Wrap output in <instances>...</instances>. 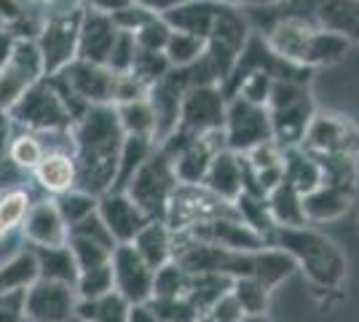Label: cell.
I'll return each instance as SVG.
<instances>
[{
  "instance_id": "cell-1",
  "label": "cell",
  "mask_w": 359,
  "mask_h": 322,
  "mask_svg": "<svg viewBox=\"0 0 359 322\" xmlns=\"http://www.w3.org/2000/svg\"><path fill=\"white\" fill-rule=\"evenodd\" d=\"M73 137V159L78 169V191L91 196H102L116 183L118 156L123 148V129L113 105L89 107L70 129Z\"/></svg>"
},
{
  "instance_id": "cell-2",
  "label": "cell",
  "mask_w": 359,
  "mask_h": 322,
  "mask_svg": "<svg viewBox=\"0 0 359 322\" xmlns=\"http://www.w3.org/2000/svg\"><path fill=\"white\" fill-rule=\"evenodd\" d=\"M269 48L287 65H295L300 70L327 67L346 57L348 43L338 35L322 30L314 19L290 14L271 25V30L263 35Z\"/></svg>"
},
{
  "instance_id": "cell-3",
  "label": "cell",
  "mask_w": 359,
  "mask_h": 322,
  "mask_svg": "<svg viewBox=\"0 0 359 322\" xmlns=\"http://www.w3.org/2000/svg\"><path fill=\"white\" fill-rule=\"evenodd\" d=\"M269 245L287 253L295 261V269L316 290H338L346 282L348 261H346L344 250L322 231L311 229V226L276 229L271 234Z\"/></svg>"
},
{
  "instance_id": "cell-4",
  "label": "cell",
  "mask_w": 359,
  "mask_h": 322,
  "mask_svg": "<svg viewBox=\"0 0 359 322\" xmlns=\"http://www.w3.org/2000/svg\"><path fill=\"white\" fill-rule=\"evenodd\" d=\"M266 110L271 121V140L282 151L298 148L316 116L311 81H273Z\"/></svg>"
},
{
  "instance_id": "cell-5",
  "label": "cell",
  "mask_w": 359,
  "mask_h": 322,
  "mask_svg": "<svg viewBox=\"0 0 359 322\" xmlns=\"http://www.w3.org/2000/svg\"><path fill=\"white\" fill-rule=\"evenodd\" d=\"M8 123L35 135H67L75 123V113L60 89L48 78H41L8 110Z\"/></svg>"
},
{
  "instance_id": "cell-6",
  "label": "cell",
  "mask_w": 359,
  "mask_h": 322,
  "mask_svg": "<svg viewBox=\"0 0 359 322\" xmlns=\"http://www.w3.org/2000/svg\"><path fill=\"white\" fill-rule=\"evenodd\" d=\"M48 81L60 89L65 102L73 107L75 121L89 107L113 105L116 102V81H118V76L113 70H107L105 65H91V62L75 60L62 73H57Z\"/></svg>"
},
{
  "instance_id": "cell-7",
  "label": "cell",
  "mask_w": 359,
  "mask_h": 322,
  "mask_svg": "<svg viewBox=\"0 0 359 322\" xmlns=\"http://www.w3.org/2000/svg\"><path fill=\"white\" fill-rule=\"evenodd\" d=\"M177 188L180 183L172 159L156 145L153 154L145 159V164L137 169L135 177L126 183L123 194L145 213L148 220H166L169 204H172V196Z\"/></svg>"
},
{
  "instance_id": "cell-8",
  "label": "cell",
  "mask_w": 359,
  "mask_h": 322,
  "mask_svg": "<svg viewBox=\"0 0 359 322\" xmlns=\"http://www.w3.org/2000/svg\"><path fill=\"white\" fill-rule=\"evenodd\" d=\"M83 6L75 3L60 11L41 16V27L35 32V46L43 62V78H54L70 62L78 60V30H81Z\"/></svg>"
},
{
  "instance_id": "cell-9",
  "label": "cell",
  "mask_w": 359,
  "mask_h": 322,
  "mask_svg": "<svg viewBox=\"0 0 359 322\" xmlns=\"http://www.w3.org/2000/svg\"><path fill=\"white\" fill-rule=\"evenodd\" d=\"M250 35H252V30H250L247 16L241 14L239 8L223 6L217 19H215V25H212L210 35H207V51H204L212 70L220 78V86L225 83V78L231 76L233 65L239 62Z\"/></svg>"
},
{
  "instance_id": "cell-10",
  "label": "cell",
  "mask_w": 359,
  "mask_h": 322,
  "mask_svg": "<svg viewBox=\"0 0 359 322\" xmlns=\"http://www.w3.org/2000/svg\"><path fill=\"white\" fill-rule=\"evenodd\" d=\"M225 148L233 154H250L252 148L271 140V121L266 105H255L241 97H231L223 121Z\"/></svg>"
},
{
  "instance_id": "cell-11",
  "label": "cell",
  "mask_w": 359,
  "mask_h": 322,
  "mask_svg": "<svg viewBox=\"0 0 359 322\" xmlns=\"http://www.w3.org/2000/svg\"><path fill=\"white\" fill-rule=\"evenodd\" d=\"M43 78V62L35 46V38H19L14 54L0 67V113L8 110L22 100V94L32 89Z\"/></svg>"
},
{
  "instance_id": "cell-12",
  "label": "cell",
  "mask_w": 359,
  "mask_h": 322,
  "mask_svg": "<svg viewBox=\"0 0 359 322\" xmlns=\"http://www.w3.org/2000/svg\"><path fill=\"white\" fill-rule=\"evenodd\" d=\"M225 107H228V97L220 86H194L182 97L180 123L175 132L191 140L217 132V129H223Z\"/></svg>"
},
{
  "instance_id": "cell-13",
  "label": "cell",
  "mask_w": 359,
  "mask_h": 322,
  "mask_svg": "<svg viewBox=\"0 0 359 322\" xmlns=\"http://www.w3.org/2000/svg\"><path fill=\"white\" fill-rule=\"evenodd\" d=\"M300 148L311 156H357L359 159V129L335 113H316L309 123Z\"/></svg>"
},
{
  "instance_id": "cell-14",
  "label": "cell",
  "mask_w": 359,
  "mask_h": 322,
  "mask_svg": "<svg viewBox=\"0 0 359 322\" xmlns=\"http://www.w3.org/2000/svg\"><path fill=\"white\" fill-rule=\"evenodd\" d=\"M113 269V293L121 295L129 307L145 304L153 298V276L156 271L135 253L132 245H118L110 255Z\"/></svg>"
},
{
  "instance_id": "cell-15",
  "label": "cell",
  "mask_w": 359,
  "mask_h": 322,
  "mask_svg": "<svg viewBox=\"0 0 359 322\" xmlns=\"http://www.w3.org/2000/svg\"><path fill=\"white\" fill-rule=\"evenodd\" d=\"M75 295L73 285L38 279L25 293V320L32 322H70L75 320Z\"/></svg>"
},
{
  "instance_id": "cell-16",
  "label": "cell",
  "mask_w": 359,
  "mask_h": 322,
  "mask_svg": "<svg viewBox=\"0 0 359 322\" xmlns=\"http://www.w3.org/2000/svg\"><path fill=\"white\" fill-rule=\"evenodd\" d=\"M188 236L201 239L207 245L223 247V250H233V253H257V250L269 247V242L260 234H255L247 223H241L236 210L231 215H220V217L198 223L188 231Z\"/></svg>"
},
{
  "instance_id": "cell-17",
  "label": "cell",
  "mask_w": 359,
  "mask_h": 322,
  "mask_svg": "<svg viewBox=\"0 0 359 322\" xmlns=\"http://www.w3.org/2000/svg\"><path fill=\"white\" fill-rule=\"evenodd\" d=\"M97 215L110 231V236L116 239V245H132L142 226L148 223L145 213L129 199L123 191H107L97 201Z\"/></svg>"
},
{
  "instance_id": "cell-18",
  "label": "cell",
  "mask_w": 359,
  "mask_h": 322,
  "mask_svg": "<svg viewBox=\"0 0 359 322\" xmlns=\"http://www.w3.org/2000/svg\"><path fill=\"white\" fill-rule=\"evenodd\" d=\"M188 92V83L180 70H169L161 81H156L148 89V102L156 116V145L166 140L180 123V105Z\"/></svg>"
},
{
  "instance_id": "cell-19",
  "label": "cell",
  "mask_w": 359,
  "mask_h": 322,
  "mask_svg": "<svg viewBox=\"0 0 359 322\" xmlns=\"http://www.w3.org/2000/svg\"><path fill=\"white\" fill-rule=\"evenodd\" d=\"M225 151V135L223 129L210 132L204 137L188 140L177 154L172 156V164H175V175H177L180 185H201L207 169H210L212 159Z\"/></svg>"
},
{
  "instance_id": "cell-20",
  "label": "cell",
  "mask_w": 359,
  "mask_h": 322,
  "mask_svg": "<svg viewBox=\"0 0 359 322\" xmlns=\"http://www.w3.org/2000/svg\"><path fill=\"white\" fill-rule=\"evenodd\" d=\"M118 38V27L107 14L91 11L83 6L81 11V30H78V60L91 65H107L110 48Z\"/></svg>"
},
{
  "instance_id": "cell-21",
  "label": "cell",
  "mask_w": 359,
  "mask_h": 322,
  "mask_svg": "<svg viewBox=\"0 0 359 322\" xmlns=\"http://www.w3.org/2000/svg\"><path fill=\"white\" fill-rule=\"evenodd\" d=\"M22 239L30 247H62L67 245V226L62 220L54 199L41 196L32 201L30 213L22 226Z\"/></svg>"
},
{
  "instance_id": "cell-22",
  "label": "cell",
  "mask_w": 359,
  "mask_h": 322,
  "mask_svg": "<svg viewBox=\"0 0 359 322\" xmlns=\"http://www.w3.org/2000/svg\"><path fill=\"white\" fill-rule=\"evenodd\" d=\"M201 185L210 191L212 196H217L225 204H233L244 191V159H241V154H233L228 148L220 151L212 159Z\"/></svg>"
},
{
  "instance_id": "cell-23",
  "label": "cell",
  "mask_w": 359,
  "mask_h": 322,
  "mask_svg": "<svg viewBox=\"0 0 359 322\" xmlns=\"http://www.w3.org/2000/svg\"><path fill=\"white\" fill-rule=\"evenodd\" d=\"M32 177H35L38 188L43 194H48L51 199L73 191L75 183H78V169H75L73 151H65V148L46 151L41 164L32 169Z\"/></svg>"
},
{
  "instance_id": "cell-24",
  "label": "cell",
  "mask_w": 359,
  "mask_h": 322,
  "mask_svg": "<svg viewBox=\"0 0 359 322\" xmlns=\"http://www.w3.org/2000/svg\"><path fill=\"white\" fill-rule=\"evenodd\" d=\"M314 22L348 46H359V0H319Z\"/></svg>"
},
{
  "instance_id": "cell-25",
  "label": "cell",
  "mask_w": 359,
  "mask_h": 322,
  "mask_svg": "<svg viewBox=\"0 0 359 322\" xmlns=\"http://www.w3.org/2000/svg\"><path fill=\"white\" fill-rule=\"evenodd\" d=\"M220 8H223V3H217V0H188V3L177 6L175 11H169L164 22L175 32H188V35L207 41Z\"/></svg>"
},
{
  "instance_id": "cell-26",
  "label": "cell",
  "mask_w": 359,
  "mask_h": 322,
  "mask_svg": "<svg viewBox=\"0 0 359 322\" xmlns=\"http://www.w3.org/2000/svg\"><path fill=\"white\" fill-rule=\"evenodd\" d=\"M135 253L148 263L150 269H161L172 261L175 255V231L166 226L164 220H148L142 231L132 239Z\"/></svg>"
},
{
  "instance_id": "cell-27",
  "label": "cell",
  "mask_w": 359,
  "mask_h": 322,
  "mask_svg": "<svg viewBox=\"0 0 359 322\" xmlns=\"http://www.w3.org/2000/svg\"><path fill=\"white\" fill-rule=\"evenodd\" d=\"M354 194L344 191L338 185L322 183L314 188L311 194L303 196V213H306V223H327V220H338L346 210L351 207Z\"/></svg>"
},
{
  "instance_id": "cell-28",
  "label": "cell",
  "mask_w": 359,
  "mask_h": 322,
  "mask_svg": "<svg viewBox=\"0 0 359 322\" xmlns=\"http://www.w3.org/2000/svg\"><path fill=\"white\" fill-rule=\"evenodd\" d=\"M38 279V261L27 245L0 263V295L27 293Z\"/></svg>"
},
{
  "instance_id": "cell-29",
  "label": "cell",
  "mask_w": 359,
  "mask_h": 322,
  "mask_svg": "<svg viewBox=\"0 0 359 322\" xmlns=\"http://www.w3.org/2000/svg\"><path fill=\"white\" fill-rule=\"evenodd\" d=\"M271 217L276 229H298L306 226V213H303V194H298L292 185L282 180L276 188H271L266 194Z\"/></svg>"
},
{
  "instance_id": "cell-30",
  "label": "cell",
  "mask_w": 359,
  "mask_h": 322,
  "mask_svg": "<svg viewBox=\"0 0 359 322\" xmlns=\"http://www.w3.org/2000/svg\"><path fill=\"white\" fill-rule=\"evenodd\" d=\"M30 247V245H27ZM35 261H38V276L41 279H51V282H65V285H73L78 279V266L70 253V247H30Z\"/></svg>"
},
{
  "instance_id": "cell-31",
  "label": "cell",
  "mask_w": 359,
  "mask_h": 322,
  "mask_svg": "<svg viewBox=\"0 0 359 322\" xmlns=\"http://www.w3.org/2000/svg\"><path fill=\"white\" fill-rule=\"evenodd\" d=\"M295 261L282 253L279 247H263L255 253V269H252V279H257L263 288H269L271 293L276 290L285 279L295 274Z\"/></svg>"
},
{
  "instance_id": "cell-32",
  "label": "cell",
  "mask_w": 359,
  "mask_h": 322,
  "mask_svg": "<svg viewBox=\"0 0 359 322\" xmlns=\"http://www.w3.org/2000/svg\"><path fill=\"white\" fill-rule=\"evenodd\" d=\"M32 201H35V194L27 185L0 194V239L22 236V226H25Z\"/></svg>"
},
{
  "instance_id": "cell-33",
  "label": "cell",
  "mask_w": 359,
  "mask_h": 322,
  "mask_svg": "<svg viewBox=\"0 0 359 322\" xmlns=\"http://www.w3.org/2000/svg\"><path fill=\"white\" fill-rule=\"evenodd\" d=\"M285 180L298 194H311L314 188L322 185V167L311 154H306L303 148H287L285 151Z\"/></svg>"
},
{
  "instance_id": "cell-34",
  "label": "cell",
  "mask_w": 359,
  "mask_h": 322,
  "mask_svg": "<svg viewBox=\"0 0 359 322\" xmlns=\"http://www.w3.org/2000/svg\"><path fill=\"white\" fill-rule=\"evenodd\" d=\"M113 107H116V116H118V123L126 137H142L156 142V116H153L148 97L132 100V102H118Z\"/></svg>"
},
{
  "instance_id": "cell-35",
  "label": "cell",
  "mask_w": 359,
  "mask_h": 322,
  "mask_svg": "<svg viewBox=\"0 0 359 322\" xmlns=\"http://www.w3.org/2000/svg\"><path fill=\"white\" fill-rule=\"evenodd\" d=\"M233 279L223 274H196L191 276V288H188V301L194 304V309L198 311V317H204L223 295L231 293Z\"/></svg>"
},
{
  "instance_id": "cell-36",
  "label": "cell",
  "mask_w": 359,
  "mask_h": 322,
  "mask_svg": "<svg viewBox=\"0 0 359 322\" xmlns=\"http://www.w3.org/2000/svg\"><path fill=\"white\" fill-rule=\"evenodd\" d=\"M126 314H129V304L110 293L105 298H78L75 304V320L78 322H126Z\"/></svg>"
},
{
  "instance_id": "cell-37",
  "label": "cell",
  "mask_w": 359,
  "mask_h": 322,
  "mask_svg": "<svg viewBox=\"0 0 359 322\" xmlns=\"http://www.w3.org/2000/svg\"><path fill=\"white\" fill-rule=\"evenodd\" d=\"M6 151H8V159H11L25 175H32V169L41 164V159L46 156L48 145L41 142V135L19 129L16 135H11V137L6 140Z\"/></svg>"
},
{
  "instance_id": "cell-38",
  "label": "cell",
  "mask_w": 359,
  "mask_h": 322,
  "mask_svg": "<svg viewBox=\"0 0 359 322\" xmlns=\"http://www.w3.org/2000/svg\"><path fill=\"white\" fill-rule=\"evenodd\" d=\"M153 148H156L153 140H142V137L123 140V148H121V156H118V169H116V183H113L110 191H123L126 183L135 177L137 169L142 167L145 159L153 154Z\"/></svg>"
},
{
  "instance_id": "cell-39",
  "label": "cell",
  "mask_w": 359,
  "mask_h": 322,
  "mask_svg": "<svg viewBox=\"0 0 359 322\" xmlns=\"http://www.w3.org/2000/svg\"><path fill=\"white\" fill-rule=\"evenodd\" d=\"M233 210H236V215H239L241 223H247V226H250L255 234H260L266 242L271 239V234L276 231L266 196H255V194H239V199L233 201Z\"/></svg>"
},
{
  "instance_id": "cell-40",
  "label": "cell",
  "mask_w": 359,
  "mask_h": 322,
  "mask_svg": "<svg viewBox=\"0 0 359 322\" xmlns=\"http://www.w3.org/2000/svg\"><path fill=\"white\" fill-rule=\"evenodd\" d=\"M204 51H207V41H204V38H196V35H188V32L172 30L169 41H166L164 57L172 70H182V67L196 65V62L204 57Z\"/></svg>"
},
{
  "instance_id": "cell-41",
  "label": "cell",
  "mask_w": 359,
  "mask_h": 322,
  "mask_svg": "<svg viewBox=\"0 0 359 322\" xmlns=\"http://www.w3.org/2000/svg\"><path fill=\"white\" fill-rule=\"evenodd\" d=\"M231 295L236 298V304L241 307L244 314H269L271 290L269 288H263V285H260L257 279H252V276L233 279Z\"/></svg>"
},
{
  "instance_id": "cell-42",
  "label": "cell",
  "mask_w": 359,
  "mask_h": 322,
  "mask_svg": "<svg viewBox=\"0 0 359 322\" xmlns=\"http://www.w3.org/2000/svg\"><path fill=\"white\" fill-rule=\"evenodd\" d=\"M191 288V274L185 269H180L175 261L156 269L153 276V298H185Z\"/></svg>"
},
{
  "instance_id": "cell-43",
  "label": "cell",
  "mask_w": 359,
  "mask_h": 322,
  "mask_svg": "<svg viewBox=\"0 0 359 322\" xmlns=\"http://www.w3.org/2000/svg\"><path fill=\"white\" fill-rule=\"evenodd\" d=\"M67 247L73 253L78 271H86V269H97V266L110 263V255L116 250V247H107L102 242H94V239H83V236H67Z\"/></svg>"
},
{
  "instance_id": "cell-44",
  "label": "cell",
  "mask_w": 359,
  "mask_h": 322,
  "mask_svg": "<svg viewBox=\"0 0 359 322\" xmlns=\"http://www.w3.org/2000/svg\"><path fill=\"white\" fill-rule=\"evenodd\" d=\"M97 201H100L97 196H91V194H86V191L73 188V191H67V194L57 196L54 204H57V210H60L65 226L70 229V226H75V223H81L83 217H89V215L97 213Z\"/></svg>"
},
{
  "instance_id": "cell-45",
  "label": "cell",
  "mask_w": 359,
  "mask_h": 322,
  "mask_svg": "<svg viewBox=\"0 0 359 322\" xmlns=\"http://www.w3.org/2000/svg\"><path fill=\"white\" fill-rule=\"evenodd\" d=\"M110 293H113V269H110V263L78 271V279H75V295L78 298L91 301V298H105Z\"/></svg>"
},
{
  "instance_id": "cell-46",
  "label": "cell",
  "mask_w": 359,
  "mask_h": 322,
  "mask_svg": "<svg viewBox=\"0 0 359 322\" xmlns=\"http://www.w3.org/2000/svg\"><path fill=\"white\" fill-rule=\"evenodd\" d=\"M169 70H172V67H169V62H166V57L161 51H142V48H137L135 65H132L129 73H132L137 81H142L150 89V86H153L156 81H161Z\"/></svg>"
},
{
  "instance_id": "cell-47",
  "label": "cell",
  "mask_w": 359,
  "mask_h": 322,
  "mask_svg": "<svg viewBox=\"0 0 359 322\" xmlns=\"http://www.w3.org/2000/svg\"><path fill=\"white\" fill-rule=\"evenodd\" d=\"M148 304L158 322H198V311L188 298H150Z\"/></svg>"
},
{
  "instance_id": "cell-48",
  "label": "cell",
  "mask_w": 359,
  "mask_h": 322,
  "mask_svg": "<svg viewBox=\"0 0 359 322\" xmlns=\"http://www.w3.org/2000/svg\"><path fill=\"white\" fill-rule=\"evenodd\" d=\"M169 35H172V27L164 22V16H150L148 22L135 32V43L142 51H161L164 54Z\"/></svg>"
},
{
  "instance_id": "cell-49",
  "label": "cell",
  "mask_w": 359,
  "mask_h": 322,
  "mask_svg": "<svg viewBox=\"0 0 359 322\" xmlns=\"http://www.w3.org/2000/svg\"><path fill=\"white\" fill-rule=\"evenodd\" d=\"M135 54H137V43H135V35L132 32H123L118 30V38L116 43L110 48V57H107V70H113L116 76H126L135 65Z\"/></svg>"
},
{
  "instance_id": "cell-50",
  "label": "cell",
  "mask_w": 359,
  "mask_h": 322,
  "mask_svg": "<svg viewBox=\"0 0 359 322\" xmlns=\"http://www.w3.org/2000/svg\"><path fill=\"white\" fill-rule=\"evenodd\" d=\"M25 177H27V175L8 159L6 135H0V194H3V191H14V188H25Z\"/></svg>"
},
{
  "instance_id": "cell-51",
  "label": "cell",
  "mask_w": 359,
  "mask_h": 322,
  "mask_svg": "<svg viewBox=\"0 0 359 322\" xmlns=\"http://www.w3.org/2000/svg\"><path fill=\"white\" fill-rule=\"evenodd\" d=\"M204 317L212 322H239L241 317H244V311H241V307L236 304V298L228 293V295H223V298H220Z\"/></svg>"
},
{
  "instance_id": "cell-52",
  "label": "cell",
  "mask_w": 359,
  "mask_h": 322,
  "mask_svg": "<svg viewBox=\"0 0 359 322\" xmlns=\"http://www.w3.org/2000/svg\"><path fill=\"white\" fill-rule=\"evenodd\" d=\"M25 320V293L0 295V322H22Z\"/></svg>"
},
{
  "instance_id": "cell-53",
  "label": "cell",
  "mask_w": 359,
  "mask_h": 322,
  "mask_svg": "<svg viewBox=\"0 0 359 322\" xmlns=\"http://www.w3.org/2000/svg\"><path fill=\"white\" fill-rule=\"evenodd\" d=\"M132 3L140 6V8H145L153 16H166L169 11H175L177 6L188 3V0H132Z\"/></svg>"
},
{
  "instance_id": "cell-54",
  "label": "cell",
  "mask_w": 359,
  "mask_h": 322,
  "mask_svg": "<svg viewBox=\"0 0 359 322\" xmlns=\"http://www.w3.org/2000/svg\"><path fill=\"white\" fill-rule=\"evenodd\" d=\"M81 6H86L91 11H100V14H118L126 6H132V0H81Z\"/></svg>"
},
{
  "instance_id": "cell-55",
  "label": "cell",
  "mask_w": 359,
  "mask_h": 322,
  "mask_svg": "<svg viewBox=\"0 0 359 322\" xmlns=\"http://www.w3.org/2000/svg\"><path fill=\"white\" fill-rule=\"evenodd\" d=\"M32 11H41L43 14H51V11H60V8H67V6H75L81 0H25Z\"/></svg>"
},
{
  "instance_id": "cell-56",
  "label": "cell",
  "mask_w": 359,
  "mask_h": 322,
  "mask_svg": "<svg viewBox=\"0 0 359 322\" xmlns=\"http://www.w3.org/2000/svg\"><path fill=\"white\" fill-rule=\"evenodd\" d=\"M16 32L11 27H6V30H0V67L8 62V57L14 54V46H16Z\"/></svg>"
},
{
  "instance_id": "cell-57",
  "label": "cell",
  "mask_w": 359,
  "mask_h": 322,
  "mask_svg": "<svg viewBox=\"0 0 359 322\" xmlns=\"http://www.w3.org/2000/svg\"><path fill=\"white\" fill-rule=\"evenodd\" d=\"M126 322H158V320H156V314H153L150 304L145 301V304H132V307H129Z\"/></svg>"
},
{
  "instance_id": "cell-58",
  "label": "cell",
  "mask_w": 359,
  "mask_h": 322,
  "mask_svg": "<svg viewBox=\"0 0 359 322\" xmlns=\"http://www.w3.org/2000/svg\"><path fill=\"white\" fill-rule=\"evenodd\" d=\"M217 3H223L228 8H263V6H276V3H282V0H217Z\"/></svg>"
},
{
  "instance_id": "cell-59",
  "label": "cell",
  "mask_w": 359,
  "mask_h": 322,
  "mask_svg": "<svg viewBox=\"0 0 359 322\" xmlns=\"http://www.w3.org/2000/svg\"><path fill=\"white\" fill-rule=\"evenodd\" d=\"M239 322H271L269 314H244Z\"/></svg>"
},
{
  "instance_id": "cell-60",
  "label": "cell",
  "mask_w": 359,
  "mask_h": 322,
  "mask_svg": "<svg viewBox=\"0 0 359 322\" xmlns=\"http://www.w3.org/2000/svg\"><path fill=\"white\" fill-rule=\"evenodd\" d=\"M6 27H8V22H6V16L0 14V30H6Z\"/></svg>"
},
{
  "instance_id": "cell-61",
  "label": "cell",
  "mask_w": 359,
  "mask_h": 322,
  "mask_svg": "<svg viewBox=\"0 0 359 322\" xmlns=\"http://www.w3.org/2000/svg\"><path fill=\"white\" fill-rule=\"evenodd\" d=\"M198 322H212V320H207V317H198Z\"/></svg>"
},
{
  "instance_id": "cell-62",
  "label": "cell",
  "mask_w": 359,
  "mask_h": 322,
  "mask_svg": "<svg viewBox=\"0 0 359 322\" xmlns=\"http://www.w3.org/2000/svg\"><path fill=\"white\" fill-rule=\"evenodd\" d=\"M22 322H32V320H22Z\"/></svg>"
}]
</instances>
